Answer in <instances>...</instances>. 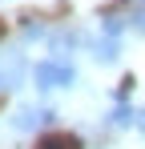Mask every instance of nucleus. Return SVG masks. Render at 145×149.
I'll return each mask as SVG.
<instances>
[{
	"mask_svg": "<svg viewBox=\"0 0 145 149\" xmlns=\"http://www.w3.org/2000/svg\"><path fill=\"white\" fill-rule=\"evenodd\" d=\"M20 81H24V56L20 52L0 56V93L4 89H20Z\"/></svg>",
	"mask_w": 145,
	"mask_h": 149,
	"instance_id": "nucleus-2",
	"label": "nucleus"
},
{
	"mask_svg": "<svg viewBox=\"0 0 145 149\" xmlns=\"http://www.w3.org/2000/svg\"><path fill=\"white\" fill-rule=\"evenodd\" d=\"M109 125H113V129H125V125H137V109H129V105H117V109L109 113Z\"/></svg>",
	"mask_w": 145,
	"mask_h": 149,
	"instance_id": "nucleus-5",
	"label": "nucleus"
},
{
	"mask_svg": "<svg viewBox=\"0 0 145 149\" xmlns=\"http://www.w3.org/2000/svg\"><path fill=\"white\" fill-rule=\"evenodd\" d=\"M32 81H36V89H69V85H77V69L72 65H65V61H40L36 69H32Z\"/></svg>",
	"mask_w": 145,
	"mask_h": 149,
	"instance_id": "nucleus-1",
	"label": "nucleus"
},
{
	"mask_svg": "<svg viewBox=\"0 0 145 149\" xmlns=\"http://www.w3.org/2000/svg\"><path fill=\"white\" fill-rule=\"evenodd\" d=\"M93 56L101 61V65H113L121 56V45H117V36H101V40H93Z\"/></svg>",
	"mask_w": 145,
	"mask_h": 149,
	"instance_id": "nucleus-4",
	"label": "nucleus"
},
{
	"mask_svg": "<svg viewBox=\"0 0 145 149\" xmlns=\"http://www.w3.org/2000/svg\"><path fill=\"white\" fill-rule=\"evenodd\" d=\"M101 32H105V36H117L121 32V16L117 12H105V16H101Z\"/></svg>",
	"mask_w": 145,
	"mask_h": 149,
	"instance_id": "nucleus-8",
	"label": "nucleus"
},
{
	"mask_svg": "<svg viewBox=\"0 0 145 149\" xmlns=\"http://www.w3.org/2000/svg\"><path fill=\"white\" fill-rule=\"evenodd\" d=\"M137 129L145 133V109H137Z\"/></svg>",
	"mask_w": 145,
	"mask_h": 149,
	"instance_id": "nucleus-11",
	"label": "nucleus"
},
{
	"mask_svg": "<svg viewBox=\"0 0 145 149\" xmlns=\"http://www.w3.org/2000/svg\"><path fill=\"white\" fill-rule=\"evenodd\" d=\"M129 28L145 36V4H141V8H133V16H129Z\"/></svg>",
	"mask_w": 145,
	"mask_h": 149,
	"instance_id": "nucleus-9",
	"label": "nucleus"
},
{
	"mask_svg": "<svg viewBox=\"0 0 145 149\" xmlns=\"http://www.w3.org/2000/svg\"><path fill=\"white\" fill-rule=\"evenodd\" d=\"M52 121V113L48 109H36V105H20L16 113H12V129H20V133H32L36 125Z\"/></svg>",
	"mask_w": 145,
	"mask_h": 149,
	"instance_id": "nucleus-3",
	"label": "nucleus"
},
{
	"mask_svg": "<svg viewBox=\"0 0 145 149\" xmlns=\"http://www.w3.org/2000/svg\"><path fill=\"white\" fill-rule=\"evenodd\" d=\"M40 149H77V141H72L69 133H48L45 141H40Z\"/></svg>",
	"mask_w": 145,
	"mask_h": 149,
	"instance_id": "nucleus-6",
	"label": "nucleus"
},
{
	"mask_svg": "<svg viewBox=\"0 0 145 149\" xmlns=\"http://www.w3.org/2000/svg\"><path fill=\"white\" fill-rule=\"evenodd\" d=\"M77 40H81L77 32H56V36H52V52H65V49H72Z\"/></svg>",
	"mask_w": 145,
	"mask_h": 149,
	"instance_id": "nucleus-7",
	"label": "nucleus"
},
{
	"mask_svg": "<svg viewBox=\"0 0 145 149\" xmlns=\"http://www.w3.org/2000/svg\"><path fill=\"white\" fill-rule=\"evenodd\" d=\"M40 36H45L40 24H28V28H24V40H40Z\"/></svg>",
	"mask_w": 145,
	"mask_h": 149,
	"instance_id": "nucleus-10",
	"label": "nucleus"
}]
</instances>
